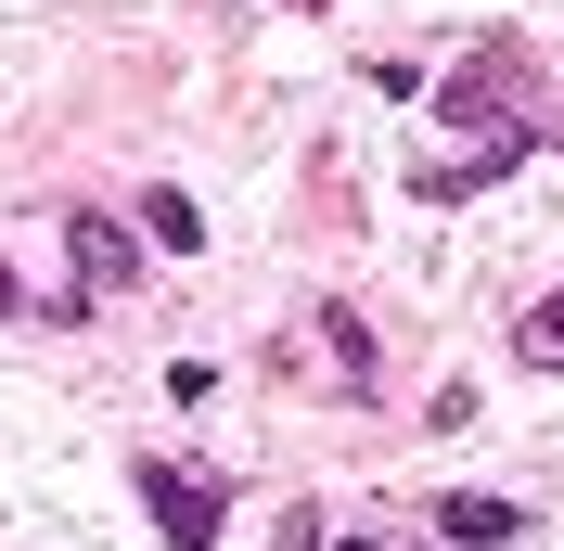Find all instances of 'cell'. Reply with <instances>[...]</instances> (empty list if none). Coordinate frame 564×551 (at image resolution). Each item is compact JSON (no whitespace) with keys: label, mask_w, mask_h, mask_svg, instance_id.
I'll return each mask as SVG.
<instances>
[{"label":"cell","mask_w":564,"mask_h":551,"mask_svg":"<svg viewBox=\"0 0 564 551\" xmlns=\"http://www.w3.org/2000/svg\"><path fill=\"white\" fill-rule=\"evenodd\" d=\"M65 257H77V282H90V295H129V282H141L129 231H116L104 206H65Z\"/></svg>","instance_id":"2"},{"label":"cell","mask_w":564,"mask_h":551,"mask_svg":"<svg viewBox=\"0 0 564 551\" xmlns=\"http://www.w3.org/2000/svg\"><path fill=\"white\" fill-rule=\"evenodd\" d=\"M141 231H154V244H167V257H193V244H206V218H193V206H180V193H141Z\"/></svg>","instance_id":"4"},{"label":"cell","mask_w":564,"mask_h":551,"mask_svg":"<svg viewBox=\"0 0 564 551\" xmlns=\"http://www.w3.org/2000/svg\"><path fill=\"white\" fill-rule=\"evenodd\" d=\"M436 526H449L462 551H500V539H527V514H513V500H475V487H449V500H436Z\"/></svg>","instance_id":"3"},{"label":"cell","mask_w":564,"mask_h":551,"mask_svg":"<svg viewBox=\"0 0 564 551\" xmlns=\"http://www.w3.org/2000/svg\"><path fill=\"white\" fill-rule=\"evenodd\" d=\"M513 346H527L539 372H564V295H552V309H527V334H513Z\"/></svg>","instance_id":"5"},{"label":"cell","mask_w":564,"mask_h":551,"mask_svg":"<svg viewBox=\"0 0 564 551\" xmlns=\"http://www.w3.org/2000/svg\"><path fill=\"white\" fill-rule=\"evenodd\" d=\"M141 500L180 551H218V475H180V462H141Z\"/></svg>","instance_id":"1"}]
</instances>
